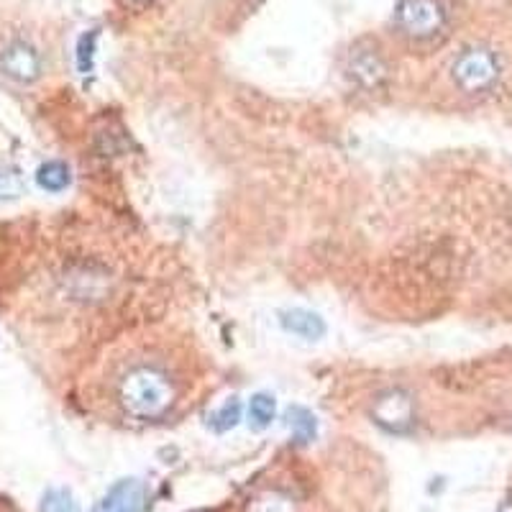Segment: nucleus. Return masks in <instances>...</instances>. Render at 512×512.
<instances>
[{"label": "nucleus", "mask_w": 512, "mask_h": 512, "mask_svg": "<svg viewBox=\"0 0 512 512\" xmlns=\"http://www.w3.org/2000/svg\"><path fill=\"white\" fill-rule=\"evenodd\" d=\"M180 400V379L159 359H136L116 377V402L136 420H162Z\"/></svg>", "instance_id": "nucleus-1"}, {"label": "nucleus", "mask_w": 512, "mask_h": 512, "mask_svg": "<svg viewBox=\"0 0 512 512\" xmlns=\"http://www.w3.org/2000/svg\"><path fill=\"white\" fill-rule=\"evenodd\" d=\"M500 59L492 49L472 47L456 57L454 67H451V77H454L456 88L466 95H484L495 88L500 80Z\"/></svg>", "instance_id": "nucleus-2"}, {"label": "nucleus", "mask_w": 512, "mask_h": 512, "mask_svg": "<svg viewBox=\"0 0 512 512\" xmlns=\"http://www.w3.org/2000/svg\"><path fill=\"white\" fill-rule=\"evenodd\" d=\"M395 26L410 41H433L446 31L448 13L441 0H400Z\"/></svg>", "instance_id": "nucleus-3"}, {"label": "nucleus", "mask_w": 512, "mask_h": 512, "mask_svg": "<svg viewBox=\"0 0 512 512\" xmlns=\"http://www.w3.org/2000/svg\"><path fill=\"white\" fill-rule=\"evenodd\" d=\"M374 423L390 433H408L415 423L413 397L402 390H387L377 397L372 408Z\"/></svg>", "instance_id": "nucleus-4"}, {"label": "nucleus", "mask_w": 512, "mask_h": 512, "mask_svg": "<svg viewBox=\"0 0 512 512\" xmlns=\"http://www.w3.org/2000/svg\"><path fill=\"white\" fill-rule=\"evenodd\" d=\"M346 72H349V77L359 85L361 90H369V93L382 88L384 82H387V75H390L382 54H379L377 49H369V47L351 49Z\"/></svg>", "instance_id": "nucleus-5"}, {"label": "nucleus", "mask_w": 512, "mask_h": 512, "mask_svg": "<svg viewBox=\"0 0 512 512\" xmlns=\"http://www.w3.org/2000/svg\"><path fill=\"white\" fill-rule=\"evenodd\" d=\"M0 70L16 82H34L41 75V57L29 41H11L0 54Z\"/></svg>", "instance_id": "nucleus-6"}, {"label": "nucleus", "mask_w": 512, "mask_h": 512, "mask_svg": "<svg viewBox=\"0 0 512 512\" xmlns=\"http://www.w3.org/2000/svg\"><path fill=\"white\" fill-rule=\"evenodd\" d=\"M146 492L139 479H121L105 492L93 512H144Z\"/></svg>", "instance_id": "nucleus-7"}, {"label": "nucleus", "mask_w": 512, "mask_h": 512, "mask_svg": "<svg viewBox=\"0 0 512 512\" xmlns=\"http://www.w3.org/2000/svg\"><path fill=\"white\" fill-rule=\"evenodd\" d=\"M280 323L287 333L297 338H305V341H318L326 333V323L320 318L318 313L313 310H303V308H292L280 313Z\"/></svg>", "instance_id": "nucleus-8"}, {"label": "nucleus", "mask_w": 512, "mask_h": 512, "mask_svg": "<svg viewBox=\"0 0 512 512\" xmlns=\"http://www.w3.org/2000/svg\"><path fill=\"white\" fill-rule=\"evenodd\" d=\"M36 182H39L41 190L47 192H62L70 187L72 175H70V167L64 162H47L41 164L39 172H36Z\"/></svg>", "instance_id": "nucleus-9"}, {"label": "nucleus", "mask_w": 512, "mask_h": 512, "mask_svg": "<svg viewBox=\"0 0 512 512\" xmlns=\"http://www.w3.org/2000/svg\"><path fill=\"white\" fill-rule=\"evenodd\" d=\"M287 425H290L292 438L297 443H310L318 433V423H315V415L308 408H300V405H292L287 410Z\"/></svg>", "instance_id": "nucleus-10"}, {"label": "nucleus", "mask_w": 512, "mask_h": 512, "mask_svg": "<svg viewBox=\"0 0 512 512\" xmlns=\"http://www.w3.org/2000/svg\"><path fill=\"white\" fill-rule=\"evenodd\" d=\"M274 413H277V405H274L272 395H254L249 402V420L256 431H264L269 423L274 420Z\"/></svg>", "instance_id": "nucleus-11"}, {"label": "nucleus", "mask_w": 512, "mask_h": 512, "mask_svg": "<svg viewBox=\"0 0 512 512\" xmlns=\"http://www.w3.org/2000/svg\"><path fill=\"white\" fill-rule=\"evenodd\" d=\"M41 512H80V505H77L70 489L54 487L41 497Z\"/></svg>", "instance_id": "nucleus-12"}, {"label": "nucleus", "mask_w": 512, "mask_h": 512, "mask_svg": "<svg viewBox=\"0 0 512 512\" xmlns=\"http://www.w3.org/2000/svg\"><path fill=\"white\" fill-rule=\"evenodd\" d=\"M239 420H241V405L236 397H231V400H228L226 405H223V408L218 410L213 418H210V425H213L218 433H226V431H231L233 425L239 423Z\"/></svg>", "instance_id": "nucleus-13"}, {"label": "nucleus", "mask_w": 512, "mask_h": 512, "mask_svg": "<svg viewBox=\"0 0 512 512\" xmlns=\"http://www.w3.org/2000/svg\"><path fill=\"white\" fill-rule=\"evenodd\" d=\"M21 192H24V180L18 177V172L0 169V200H13Z\"/></svg>", "instance_id": "nucleus-14"}, {"label": "nucleus", "mask_w": 512, "mask_h": 512, "mask_svg": "<svg viewBox=\"0 0 512 512\" xmlns=\"http://www.w3.org/2000/svg\"><path fill=\"white\" fill-rule=\"evenodd\" d=\"M259 510L256 512H290V505H287V500H282V497L277 495H269L267 500H259Z\"/></svg>", "instance_id": "nucleus-15"}, {"label": "nucleus", "mask_w": 512, "mask_h": 512, "mask_svg": "<svg viewBox=\"0 0 512 512\" xmlns=\"http://www.w3.org/2000/svg\"><path fill=\"white\" fill-rule=\"evenodd\" d=\"M128 6H134V8H146L152 0H126Z\"/></svg>", "instance_id": "nucleus-16"}, {"label": "nucleus", "mask_w": 512, "mask_h": 512, "mask_svg": "<svg viewBox=\"0 0 512 512\" xmlns=\"http://www.w3.org/2000/svg\"><path fill=\"white\" fill-rule=\"evenodd\" d=\"M502 512H512V505H510V507H505V510H502Z\"/></svg>", "instance_id": "nucleus-17"}]
</instances>
